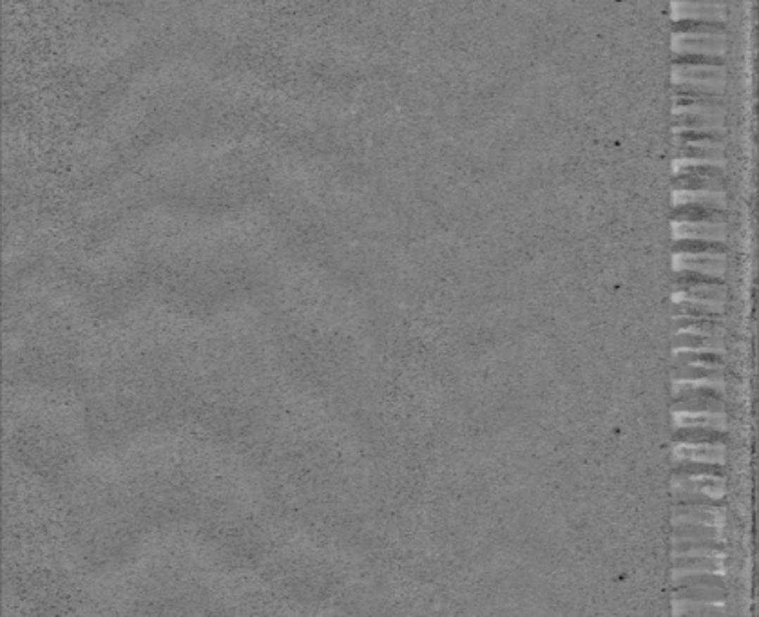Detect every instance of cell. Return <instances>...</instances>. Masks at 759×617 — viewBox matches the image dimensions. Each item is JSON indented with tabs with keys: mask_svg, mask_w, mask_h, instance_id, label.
Returning <instances> with one entry per match:
<instances>
[{
	"mask_svg": "<svg viewBox=\"0 0 759 617\" xmlns=\"http://www.w3.org/2000/svg\"><path fill=\"white\" fill-rule=\"evenodd\" d=\"M675 221H689L692 224H723L729 220L725 208L707 207L696 203H676Z\"/></svg>",
	"mask_w": 759,
	"mask_h": 617,
	"instance_id": "6da1fadb",
	"label": "cell"
},
{
	"mask_svg": "<svg viewBox=\"0 0 759 617\" xmlns=\"http://www.w3.org/2000/svg\"><path fill=\"white\" fill-rule=\"evenodd\" d=\"M723 288L725 279L720 274H708V272H696L689 268H679L676 272V292H683L689 288Z\"/></svg>",
	"mask_w": 759,
	"mask_h": 617,
	"instance_id": "7a4b0ae2",
	"label": "cell"
},
{
	"mask_svg": "<svg viewBox=\"0 0 759 617\" xmlns=\"http://www.w3.org/2000/svg\"><path fill=\"white\" fill-rule=\"evenodd\" d=\"M727 243L720 241V239H696V237H679L675 243V252L676 254H713V255H723L727 254Z\"/></svg>",
	"mask_w": 759,
	"mask_h": 617,
	"instance_id": "3957f363",
	"label": "cell"
},
{
	"mask_svg": "<svg viewBox=\"0 0 759 617\" xmlns=\"http://www.w3.org/2000/svg\"><path fill=\"white\" fill-rule=\"evenodd\" d=\"M675 317L723 321V308L721 305H700L694 300H678L675 305Z\"/></svg>",
	"mask_w": 759,
	"mask_h": 617,
	"instance_id": "277c9868",
	"label": "cell"
},
{
	"mask_svg": "<svg viewBox=\"0 0 759 617\" xmlns=\"http://www.w3.org/2000/svg\"><path fill=\"white\" fill-rule=\"evenodd\" d=\"M675 33H700L717 37L725 33V24L713 18H678L675 22Z\"/></svg>",
	"mask_w": 759,
	"mask_h": 617,
	"instance_id": "5b68a950",
	"label": "cell"
},
{
	"mask_svg": "<svg viewBox=\"0 0 759 617\" xmlns=\"http://www.w3.org/2000/svg\"><path fill=\"white\" fill-rule=\"evenodd\" d=\"M675 189L676 191H691V192H723V179H710V178H698V176H683L676 174L675 176Z\"/></svg>",
	"mask_w": 759,
	"mask_h": 617,
	"instance_id": "8992f818",
	"label": "cell"
},
{
	"mask_svg": "<svg viewBox=\"0 0 759 617\" xmlns=\"http://www.w3.org/2000/svg\"><path fill=\"white\" fill-rule=\"evenodd\" d=\"M725 140V134L721 129H703V131H676V145H689V144H707V145H720Z\"/></svg>",
	"mask_w": 759,
	"mask_h": 617,
	"instance_id": "52a82bcc",
	"label": "cell"
},
{
	"mask_svg": "<svg viewBox=\"0 0 759 617\" xmlns=\"http://www.w3.org/2000/svg\"><path fill=\"white\" fill-rule=\"evenodd\" d=\"M721 125H723L721 115H692V113H687V115L676 113L675 115L676 131L682 127H698L700 131H703V129H721Z\"/></svg>",
	"mask_w": 759,
	"mask_h": 617,
	"instance_id": "ba28073f",
	"label": "cell"
},
{
	"mask_svg": "<svg viewBox=\"0 0 759 617\" xmlns=\"http://www.w3.org/2000/svg\"><path fill=\"white\" fill-rule=\"evenodd\" d=\"M676 158L678 160H707V161H721L723 160V147L721 145H708V147H698V145H678L676 148Z\"/></svg>",
	"mask_w": 759,
	"mask_h": 617,
	"instance_id": "9c48e42d",
	"label": "cell"
},
{
	"mask_svg": "<svg viewBox=\"0 0 759 617\" xmlns=\"http://www.w3.org/2000/svg\"><path fill=\"white\" fill-rule=\"evenodd\" d=\"M725 64L723 56L714 53H698V51H676L675 53V65H710V68H721Z\"/></svg>",
	"mask_w": 759,
	"mask_h": 617,
	"instance_id": "30bf717a",
	"label": "cell"
},
{
	"mask_svg": "<svg viewBox=\"0 0 759 617\" xmlns=\"http://www.w3.org/2000/svg\"><path fill=\"white\" fill-rule=\"evenodd\" d=\"M721 338L714 337V335H705V333H676L675 335V346L678 350L682 348H692V350H700V348H707V350H714V348H721Z\"/></svg>",
	"mask_w": 759,
	"mask_h": 617,
	"instance_id": "8fae6325",
	"label": "cell"
},
{
	"mask_svg": "<svg viewBox=\"0 0 759 617\" xmlns=\"http://www.w3.org/2000/svg\"><path fill=\"white\" fill-rule=\"evenodd\" d=\"M692 362L698 364H710V366H721L725 364V359L717 351H678L676 355V366H691Z\"/></svg>",
	"mask_w": 759,
	"mask_h": 617,
	"instance_id": "7c38bea8",
	"label": "cell"
},
{
	"mask_svg": "<svg viewBox=\"0 0 759 617\" xmlns=\"http://www.w3.org/2000/svg\"><path fill=\"white\" fill-rule=\"evenodd\" d=\"M675 326L676 333L682 331L683 328H694L698 331H703L707 335H714V337H720L721 331H723V321H705V319H689V317H675Z\"/></svg>",
	"mask_w": 759,
	"mask_h": 617,
	"instance_id": "4fadbf2b",
	"label": "cell"
},
{
	"mask_svg": "<svg viewBox=\"0 0 759 617\" xmlns=\"http://www.w3.org/2000/svg\"><path fill=\"white\" fill-rule=\"evenodd\" d=\"M676 174L683 176H698V178H710V179H723L725 169L714 163H689V165L679 167Z\"/></svg>",
	"mask_w": 759,
	"mask_h": 617,
	"instance_id": "5bb4252c",
	"label": "cell"
},
{
	"mask_svg": "<svg viewBox=\"0 0 759 617\" xmlns=\"http://www.w3.org/2000/svg\"><path fill=\"white\" fill-rule=\"evenodd\" d=\"M678 234H687V236L696 237V239H707V237H723L727 230L721 224H683L679 227Z\"/></svg>",
	"mask_w": 759,
	"mask_h": 617,
	"instance_id": "9a60e30c",
	"label": "cell"
},
{
	"mask_svg": "<svg viewBox=\"0 0 759 617\" xmlns=\"http://www.w3.org/2000/svg\"><path fill=\"white\" fill-rule=\"evenodd\" d=\"M676 379H710L720 381L723 371L717 368H703V366H676Z\"/></svg>",
	"mask_w": 759,
	"mask_h": 617,
	"instance_id": "2e32d148",
	"label": "cell"
},
{
	"mask_svg": "<svg viewBox=\"0 0 759 617\" xmlns=\"http://www.w3.org/2000/svg\"><path fill=\"white\" fill-rule=\"evenodd\" d=\"M683 295L687 299H696V300H708V303H723L727 299V293L723 292V288H714V286H705V288H689V290H683ZM694 300V303H696Z\"/></svg>",
	"mask_w": 759,
	"mask_h": 617,
	"instance_id": "e0dca14e",
	"label": "cell"
},
{
	"mask_svg": "<svg viewBox=\"0 0 759 617\" xmlns=\"http://www.w3.org/2000/svg\"><path fill=\"white\" fill-rule=\"evenodd\" d=\"M678 409H691V411H723V402L710 400V398H676Z\"/></svg>",
	"mask_w": 759,
	"mask_h": 617,
	"instance_id": "ac0fdd59",
	"label": "cell"
},
{
	"mask_svg": "<svg viewBox=\"0 0 759 617\" xmlns=\"http://www.w3.org/2000/svg\"><path fill=\"white\" fill-rule=\"evenodd\" d=\"M723 44H725V40L721 39V37H705V34H701V37H685V39L678 40V49H682V47H694V49L696 47L721 49Z\"/></svg>",
	"mask_w": 759,
	"mask_h": 617,
	"instance_id": "d6986e66",
	"label": "cell"
},
{
	"mask_svg": "<svg viewBox=\"0 0 759 617\" xmlns=\"http://www.w3.org/2000/svg\"><path fill=\"white\" fill-rule=\"evenodd\" d=\"M678 75L683 78H694V80H698V78H701V80H723V78H725L723 69H717V68L682 69V71H678Z\"/></svg>",
	"mask_w": 759,
	"mask_h": 617,
	"instance_id": "ffe728a7",
	"label": "cell"
},
{
	"mask_svg": "<svg viewBox=\"0 0 759 617\" xmlns=\"http://www.w3.org/2000/svg\"><path fill=\"white\" fill-rule=\"evenodd\" d=\"M683 265L689 267H701L710 268V270L721 272L725 268V262L721 257H705V255H692V257H683Z\"/></svg>",
	"mask_w": 759,
	"mask_h": 617,
	"instance_id": "44dd1931",
	"label": "cell"
}]
</instances>
